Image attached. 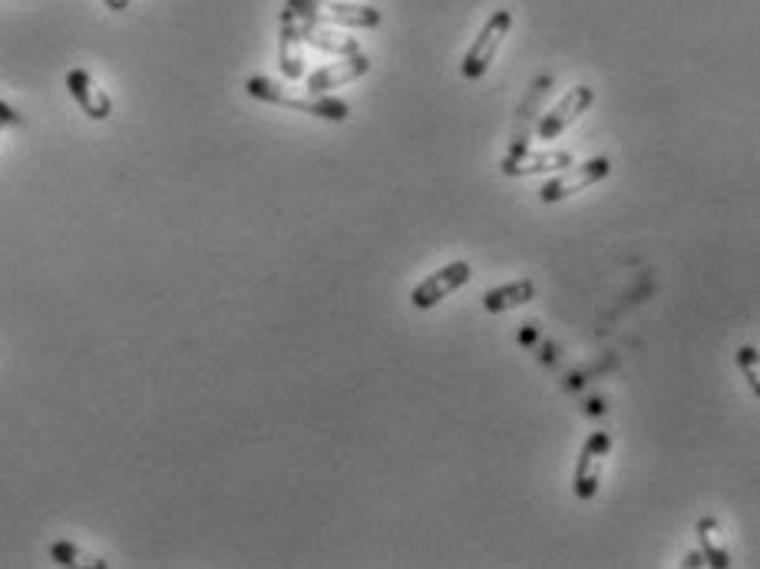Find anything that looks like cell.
I'll use <instances>...</instances> for the list:
<instances>
[{
	"mask_svg": "<svg viewBox=\"0 0 760 569\" xmlns=\"http://www.w3.org/2000/svg\"><path fill=\"white\" fill-rule=\"evenodd\" d=\"M246 93L254 97V100H264V103H274V107H284V110H298V113H308V117H318V120H331V123H344L351 117V107L344 100H334V97H324V93L291 97L288 90H281L268 77H249L246 80Z\"/></svg>",
	"mask_w": 760,
	"mask_h": 569,
	"instance_id": "6da1fadb",
	"label": "cell"
},
{
	"mask_svg": "<svg viewBox=\"0 0 760 569\" xmlns=\"http://www.w3.org/2000/svg\"><path fill=\"white\" fill-rule=\"evenodd\" d=\"M509 30H512V10H497L483 23V30L477 33V40L470 43V50H467V57L460 63V73L467 80H483L487 77V70L493 67V60H497Z\"/></svg>",
	"mask_w": 760,
	"mask_h": 569,
	"instance_id": "7a4b0ae2",
	"label": "cell"
},
{
	"mask_svg": "<svg viewBox=\"0 0 760 569\" xmlns=\"http://www.w3.org/2000/svg\"><path fill=\"white\" fill-rule=\"evenodd\" d=\"M609 172H612V162H609L606 156H596V159H589V162H582V166L572 162L569 172L549 179V182L539 189V199H542V202H562V199H569V196H576V192H582V189L602 182Z\"/></svg>",
	"mask_w": 760,
	"mask_h": 569,
	"instance_id": "3957f363",
	"label": "cell"
},
{
	"mask_svg": "<svg viewBox=\"0 0 760 569\" xmlns=\"http://www.w3.org/2000/svg\"><path fill=\"white\" fill-rule=\"evenodd\" d=\"M592 103H596V90L592 87H572L549 113L539 117V123H536L539 140H559Z\"/></svg>",
	"mask_w": 760,
	"mask_h": 569,
	"instance_id": "277c9868",
	"label": "cell"
},
{
	"mask_svg": "<svg viewBox=\"0 0 760 569\" xmlns=\"http://www.w3.org/2000/svg\"><path fill=\"white\" fill-rule=\"evenodd\" d=\"M606 453H609V433L606 430L589 433V440H586V447L579 453V463H576V480H572L579 500H592L599 493Z\"/></svg>",
	"mask_w": 760,
	"mask_h": 569,
	"instance_id": "5b68a950",
	"label": "cell"
},
{
	"mask_svg": "<svg viewBox=\"0 0 760 569\" xmlns=\"http://www.w3.org/2000/svg\"><path fill=\"white\" fill-rule=\"evenodd\" d=\"M470 279H473L470 262H450V266H443L440 272H433L430 279H423V282L417 284V288H413V295H410V301H413V308L427 311V308L440 305L450 291L463 288Z\"/></svg>",
	"mask_w": 760,
	"mask_h": 569,
	"instance_id": "8992f818",
	"label": "cell"
},
{
	"mask_svg": "<svg viewBox=\"0 0 760 569\" xmlns=\"http://www.w3.org/2000/svg\"><path fill=\"white\" fill-rule=\"evenodd\" d=\"M67 90H70V97L77 100V107H80L90 120L103 123V120L113 117V100H110V93L93 80L90 70L73 67V70L67 73Z\"/></svg>",
	"mask_w": 760,
	"mask_h": 569,
	"instance_id": "52a82bcc",
	"label": "cell"
},
{
	"mask_svg": "<svg viewBox=\"0 0 760 569\" xmlns=\"http://www.w3.org/2000/svg\"><path fill=\"white\" fill-rule=\"evenodd\" d=\"M301 47H304V40H301L298 17L281 7V17H278V67H281V77L284 80H301L304 77V53H301Z\"/></svg>",
	"mask_w": 760,
	"mask_h": 569,
	"instance_id": "ba28073f",
	"label": "cell"
},
{
	"mask_svg": "<svg viewBox=\"0 0 760 569\" xmlns=\"http://www.w3.org/2000/svg\"><path fill=\"white\" fill-rule=\"evenodd\" d=\"M368 70H371V60H368V53L358 50V53H351V57H341V60H334V63L314 70V73L308 77V93H328V90H334V87L354 83V80H361Z\"/></svg>",
	"mask_w": 760,
	"mask_h": 569,
	"instance_id": "9c48e42d",
	"label": "cell"
},
{
	"mask_svg": "<svg viewBox=\"0 0 760 569\" xmlns=\"http://www.w3.org/2000/svg\"><path fill=\"white\" fill-rule=\"evenodd\" d=\"M572 166V152H532V149H509L503 159V172L507 176H539V172H556V169H569Z\"/></svg>",
	"mask_w": 760,
	"mask_h": 569,
	"instance_id": "30bf717a",
	"label": "cell"
},
{
	"mask_svg": "<svg viewBox=\"0 0 760 569\" xmlns=\"http://www.w3.org/2000/svg\"><path fill=\"white\" fill-rule=\"evenodd\" d=\"M311 23H334V27H380V10L378 7H368V3H321L311 17Z\"/></svg>",
	"mask_w": 760,
	"mask_h": 569,
	"instance_id": "8fae6325",
	"label": "cell"
},
{
	"mask_svg": "<svg viewBox=\"0 0 760 569\" xmlns=\"http://www.w3.org/2000/svg\"><path fill=\"white\" fill-rule=\"evenodd\" d=\"M549 90H552V77H536V80H532V87H529L526 100H522V103H519V110H516V127H512L509 149H522V146H526L529 133H532V127H536V120H539L542 100L549 97Z\"/></svg>",
	"mask_w": 760,
	"mask_h": 569,
	"instance_id": "7c38bea8",
	"label": "cell"
},
{
	"mask_svg": "<svg viewBox=\"0 0 760 569\" xmlns=\"http://www.w3.org/2000/svg\"><path fill=\"white\" fill-rule=\"evenodd\" d=\"M301 27V40L311 43L314 50L321 53H331V57H351L361 50V43L348 33H334V30H324L321 23H311V20H298Z\"/></svg>",
	"mask_w": 760,
	"mask_h": 569,
	"instance_id": "4fadbf2b",
	"label": "cell"
},
{
	"mask_svg": "<svg viewBox=\"0 0 760 569\" xmlns=\"http://www.w3.org/2000/svg\"><path fill=\"white\" fill-rule=\"evenodd\" d=\"M532 298H536V284L529 282V279H522V282L503 284V288H490L483 295V308L490 315H500V311H512L519 305H529Z\"/></svg>",
	"mask_w": 760,
	"mask_h": 569,
	"instance_id": "5bb4252c",
	"label": "cell"
},
{
	"mask_svg": "<svg viewBox=\"0 0 760 569\" xmlns=\"http://www.w3.org/2000/svg\"><path fill=\"white\" fill-rule=\"evenodd\" d=\"M698 537H701V553H704V563H708V567H731V550L724 547V533H721V523H718L714 517L698 520Z\"/></svg>",
	"mask_w": 760,
	"mask_h": 569,
	"instance_id": "9a60e30c",
	"label": "cell"
},
{
	"mask_svg": "<svg viewBox=\"0 0 760 569\" xmlns=\"http://www.w3.org/2000/svg\"><path fill=\"white\" fill-rule=\"evenodd\" d=\"M50 557H53V563H57V567H67V569H80V567L107 569L110 567L103 557H93V553L80 550V547H77V543H70V540H57V543H50Z\"/></svg>",
	"mask_w": 760,
	"mask_h": 569,
	"instance_id": "2e32d148",
	"label": "cell"
},
{
	"mask_svg": "<svg viewBox=\"0 0 760 569\" xmlns=\"http://www.w3.org/2000/svg\"><path fill=\"white\" fill-rule=\"evenodd\" d=\"M738 365H741V371H744V378H748V385H751V391H758L760 395V368H758V351L751 348V345H744L741 351H738Z\"/></svg>",
	"mask_w": 760,
	"mask_h": 569,
	"instance_id": "e0dca14e",
	"label": "cell"
},
{
	"mask_svg": "<svg viewBox=\"0 0 760 569\" xmlns=\"http://www.w3.org/2000/svg\"><path fill=\"white\" fill-rule=\"evenodd\" d=\"M324 0H284V10L288 13H294L298 20H308L318 7H321Z\"/></svg>",
	"mask_w": 760,
	"mask_h": 569,
	"instance_id": "ac0fdd59",
	"label": "cell"
},
{
	"mask_svg": "<svg viewBox=\"0 0 760 569\" xmlns=\"http://www.w3.org/2000/svg\"><path fill=\"white\" fill-rule=\"evenodd\" d=\"M7 127H20V113H17L10 103H3V100H0V133H3Z\"/></svg>",
	"mask_w": 760,
	"mask_h": 569,
	"instance_id": "d6986e66",
	"label": "cell"
},
{
	"mask_svg": "<svg viewBox=\"0 0 760 569\" xmlns=\"http://www.w3.org/2000/svg\"><path fill=\"white\" fill-rule=\"evenodd\" d=\"M681 567H704V553L701 550H694V553H688L684 557V563Z\"/></svg>",
	"mask_w": 760,
	"mask_h": 569,
	"instance_id": "ffe728a7",
	"label": "cell"
},
{
	"mask_svg": "<svg viewBox=\"0 0 760 569\" xmlns=\"http://www.w3.org/2000/svg\"><path fill=\"white\" fill-rule=\"evenodd\" d=\"M113 13H123V10H129V0H103Z\"/></svg>",
	"mask_w": 760,
	"mask_h": 569,
	"instance_id": "44dd1931",
	"label": "cell"
}]
</instances>
